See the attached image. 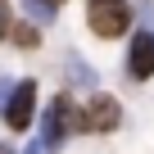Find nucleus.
<instances>
[{
  "mask_svg": "<svg viewBox=\"0 0 154 154\" xmlns=\"http://www.w3.org/2000/svg\"><path fill=\"white\" fill-rule=\"evenodd\" d=\"M127 72L136 77V82L154 77V32H140V36L131 41V54H127Z\"/></svg>",
  "mask_w": 154,
  "mask_h": 154,
  "instance_id": "5",
  "label": "nucleus"
},
{
  "mask_svg": "<svg viewBox=\"0 0 154 154\" xmlns=\"http://www.w3.org/2000/svg\"><path fill=\"white\" fill-rule=\"evenodd\" d=\"M54 5H59V0H54Z\"/></svg>",
  "mask_w": 154,
  "mask_h": 154,
  "instance_id": "12",
  "label": "nucleus"
},
{
  "mask_svg": "<svg viewBox=\"0 0 154 154\" xmlns=\"http://www.w3.org/2000/svg\"><path fill=\"white\" fill-rule=\"evenodd\" d=\"M68 77H72V82H77V86H95V72H91V68H86L82 59H77V54L68 59Z\"/></svg>",
  "mask_w": 154,
  "mask_h": 154,
  "instance_id": "7",
  "label": "nucleus"
},
{
  "mask_svg": "<svg viewBox=\"0 0 154 154\" xmlns=\"http://www.w3.org/2000/svg\"><path fill=\"white\" fill-rule=\"evenodd\" d=\"M0 154H9V149H5V145H0Z\"/></svg>",
  "mask_w": 154,
  "mask_h": 154,
  "instance_id": "11",
  "label": "nucleus"
},
{
  "mask_svg": "<svg viewBox=\"0 0 154 154\" xmlns=\"http://www.w3.org/2000/svg\"><path fill=\"white\" fill-rule=\"evenodd\" d=\"M14 41H18V45H36V41H41V32H32V27H23V32H14Z\"/></svg>",
  "mask_w": 154,
  "mask_h": 154,
  "instance_id": "8",
  "label": "nucleus"
},
{
  "mask_svg": "<svg viewBox=\"0 0 154 154\" xmlns=\"http://www.w3.org/2000/svg\"><path fill=\"white\" fill-rule=\"evenodd\" d=\"M68 131H82V113L68 104V95H59V100L50 104L45 122H41V145H45V149H59Z\"/></svg>",
  "mask_w": 154,
  "mask_h": 154,
  "instance_id": "2",
  "label": "nucleus"
},
{
  "mask_svg": "<svg viewBox=\"0 0 154 154\" xmlns=\"http://www.w3.org/2000/svg\"><path fill=\"white\" fill-rule=\"evenodd\" d=\"M23 9L36 23H54V0H23Z\"/></svg>",
  "mask_w": 154,
  "mask_h": 154,
  "instance_id": "6",
  "label": "nucleus"
},
{
  "mask_svg": "<svg viewBox=\"0 0 154 154\" xmlns=\"http://www.w3.org/2000/svg\"><path fill=\"white\" fill-rule=\"evenodd\" d=\"M14 91H18V86H14V82H5V77H0V109H5V104L14 100Z\"/></svg>",
  "mask_w": 154,
  "mask_h": 154,
  "instance_id": "9",
  "label": "nucleus"
},
{
  "mask_svg": "<svg viewBox=\"0 0 154 154\" xmlns=\"http://www.w3.org/2000/svg\"><path fill=\"white\" fill-rule=\"evenodd\" d=\"M0 36H9V5L0 0Z\"/></svg>",
  "mask_w": 154,
  "mask_h": 154,
  "instance_id": "10",
  "label": "nucleus"
},
{
  "mask_svg": "<svg viewBox=\"0 0 154 154\" xmlns=\"http://www.w3.org/2000/svg\"><path fill=\"white\" fill-rule=\"evenodd\" d=\"M86 23H91L95 36L113 41V36H122L131 27V9H127V0H91L86 5Z\"/></svg>",
  "mask_w": 154,
  "mask_h": 154,
  "instance_id": "1",
  "label": "nucleus"
},
{
  "mask_svg": "<svg viewBox=\"0 0 154 154\" xmlns=\"http://www.w3.org/2000/svg\"><path fill=\"white\" fill-rule=\"evenodd\" d=\"M118 122H122V109H118L113 95H95L82 113V131H113Z\"/></svg>",
  "mask_w": 154,
  "mask_h": 154,
  "instance_id": "4",
  "label": "nucleus"
},
{
  "mask_svg": "<svg viewBox=\"0 0 154 154\" xmlns=\"http://www.w3.org/2000/svg\"><path fill=\"white\" fill-rule=\"evenodd\" d=\"M32 113H36V82H18L14 100L5 104V122H9L14 131H27V127H32Z\"/></svg>",
  "mask_w": 154,
  "mask_h": 154,
  "instance_id": "3",
  "label": "nucleus"
}]
</instances>
